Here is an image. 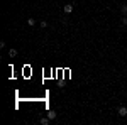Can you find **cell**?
<instances>
[{"label":"cell","instance_id":"6da1fadb","mask_svg":"<svg viewBox=\"0 0 127 125\" xmlns=\"http://www.w3.org/2000/svg\"><path fill=\"white\" fill-rule=\"evenodd\" d=\"M117 112H119V115H120V117H126L127 115V106H119Z\"/></svg>","mask_w":127,"mask_h":125},{"label":"cell","instance_id":"7a4b0ae2","mask_svg":"<svg viewBox=\"0 0 127 125\" xmlns=\"http://www.w3.org/2000/svg\"><path fill=\"white\" fill-rule=\"evenodd\" d=\"M51 124V118H49V117H42V118H41V125H49Z\"/></svg>","mask_w":127,"mask_h":125},{"label":"cell","instance_id":"3957f363","mask_svg":"<svg viewBox=\"0 0 127 125\" xmlns=\"http://www.w3.org/2000/svg\"><path fill=\"white\" fill-rule=\"evenodd\" d=\"M71 12H73V3L64 5V14H71Z\"/></svg>","mask_w":127,"mask_h":125},{"label":"cell","instance_id":"277c9868","mask_svg":"<svg viewBox=\"0 0 127 125\" xmlns=\"http://www.w3.org/2000/svg\"><path fill=\"white\" fill-rule=\"evenodd\" d=\"M48 117H49V118H51V120H54V118L58 117V113H56L54 110H49V112H48Z\"/></svg>","mask_w":127,"mask_h":125},{"label":"cell","instance_id":"5b68a950","mask_svg":"<svg viewBox=\"0 0 127 125\" xmlns=\"http://www.w3.org/2000/svg\"><path fill=\"white\" fill-rule=\"evenodd\" d=\"M9 56H10V58H15V56H17V49L10 48V49H9Z\"/></svg>","mask_w":127,"mask_h":125},{"label":"cell","instance_id":"8992f818","mask_svg":"<svg viewBox=\"0 0 127 125\" xmlns=\"http://www.w3.org/2000/svg\"><path fill=\"white\" fill-rule=\"evenodd\" d=\"M120 12H122V15H127V3L120 5Z\"/></svg>","mask_w":127,"mask_h":125},{"label":"cell","instance_id":"52a82bcc","mask_svg":"<svg viewBox=\"0 0 127 125\" xmlns=\"http://www.w3.org/2000/svg\"><path fill=\"white\" fill-rule=\"evenodd\" d=\"M27 24L29 25H36V19H27Z\"/></svg>","mask_w":127,"mask_h":125},{"label":"cell","instance_id":"ba28073f","mask_svg":"<svg viewBox=\"0 0 127 125\" xmlns=\"http://www.w3.org/2000/svg\"><path fill=\"white\" fill-rule=\"evenodd\" d=\"M120 22H122V25H127V15H122V20Z\"/></svg>","mask_w":127,"mask_h":125},{"label":"cell","instance_id":"9c48e42d","mask_svg":"<svg viewBox=\"0 0 127 125\" xmlns=\"http://www.w3.org/2000/svg\"><path fill=\"white\" fill-rule=\"evenodd\" d=\"M41 27H42V29H44V27H48V22H46V20H42V22H41Z\"/></svg>","mask_w":127,"mask_h":125}]
</instances>
